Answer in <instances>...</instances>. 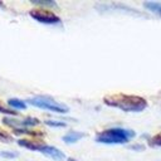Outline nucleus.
Wrapping results in <instances>:
<instances>
[{
	"label": "nucleus",
	"mask_w": 161,
	"mask_h": 161,
	"mask_svg": "<svg viewBox=\"0 0 161 161\" xmlns=\"http://www.w3.org/2000/svg\"><path fill=\"white\" fill-rule=\"evenodd\" d=\"M104 104L119 108L125 112H141L147 107V101L140 96L132 94H111L103 98Z\"/></svg>",
	"instance_id": "nucleus-1"
},
{
	"label": "nucleus",
	"mask_w": 161,
	"mask_h": 161,
	"mask_svg": "<svg viewBox=\"0 0 161 161\" xmlns=\"http://www.w3.org/2000/svg\"><path fill=\"white\" fill-rule=\"evenodd\" d=\"M132 137H135V132L132 130L126 128H108L102 132H99L96 136V141L99 143H107V145H121L128 142Z\"/></svg>",
	"instance_id": "nucleus-2"
},
{
	"label": "nucleus",
	"mask_w": 161,
	"mask_h": 161,
	"mask_svg": "<svg viewBox=\"0 0 161 161\" xmlns=\"http://www.w3.org/2000/svg\"><path fill=\"white\" fill-rule=\"evenodd\" d=\"M28 102L34 107L47 109L50 112H55V113H67L69 111V108L65 104L59 103V102L54 101L53 98L44 97V96H38V97L30 98V99H28Z\"/></svg>",
	"instance_id": "nucleus-3"
},
{
	"label": "nucleus",
	"mask_w": 161,
	"mask_h": 161,
	"mask_svg": "<svg viewBox=\"0 0 161 161\" xmlns=\"http://www.w3.org/2000/svg\"><path fill=\"white\" fill-rule=\"evenodd\" d=\"M96 9L101 13H109V11H117V13H125V14H132V15H138V16H145V14L127 6V5H123V4H116V3H112V4H97L96 5Z\"/></svg>",
	"instance_id": "nucleus-4"
},
{
	"label": "nucleus",
	"mask_w": 161,
	"mask_h": 161,
	"mask_svg": "<svg viewBox=\"0 0 161 161\" xmlns=\"http://www.w3.org/2000/svg\"><path fill=\"white\" fill-rule=\"evenodd\" d=\"M29 15L34 20H36L42 24H58V23H60V19L58 15H55L54 13L45 10V9H33L29 11Z\"/></svg>",
	"instance_id": "nucleus-5"
},
{
	"label": "nucleus",
	"mask_w": 161,
	"mask_h": 161,
	"mask_svg": "<svg viewBox=\"0 0 161 161\" xmlns=\"http://www.w3.org/2000/svg\"><path fill=\"white\" fill-rule=\"evenodd\" d=\"M40 152H42V153H44L45 156H48V157H50V158L55 160V161H62V160H64V158H65V155H64L60 150H58L57 147H54V146L44 145V147L40 150Z\"/></svg>",
	"instance_id": "nucleus-6"
},
{
	"label": "nucleus",
	"mask_w": 161,
	"mask_h": 161,
	"mask_svg": "<svg viewBox=\"0 0 161 161\" xmlns=\"http://www.w3.org/2000/svg\"><path fill=\"white\" fill-rule=\"evenodd\" d=\"M18 145L21 146V147L33 150V151H40V150L44 147L43 143L36 142V141H30V140H19V141H18Z\"/></svg>",
	"instance_id": "nucleus-7"
},
{
	"label": "nucleus",
	"mask_w": 161,
	"mask_h": 161,
	"mask_svg": "<svg viewBox=\"0 0 161 161\" xmlns=\"http://www.w3.org/2000/svg\"><path fill=\"white\" fill-rule=\"evenodd\" d=\"M83 137H84V133L77 132V131H70V132H68V133H65V135L63 136V141H64L65 143H74V142L79 141V140L83 138Z\"/></svg>",
	"instance_id": "nucleus-8"
},
{
	"label": "nucleus",
	"mask_w": 161,
	"mask_h": 161,
	"mask_svg": "<svg viewBox=\"0 0 161 161\" xmlns=\"http://www.w3.org/2000/svg\"><path fill=\"white\" fill-rule=\"evenodd\" d=\"M143 6L147 10H150L151 13L161 16V3H158V1H145Z\"/></svg>",
	"instance_id": "nucleus-9"
},
{
	"label": "nucleus",
	"mask_w": 161,
	"mask_h": 161,
	"mask_svg": "<svg viewBox=\"0 0 161 161\" xmlns=\"http://www.w3.org/2000/svg\"><path fill=\"white\" fill-rule=\"evenodd\" d=\"M8 103L10 107H13L14 109H25L26 108V103L19 98H9Z\"/></svg>",
	"instance_id": "nucleus-10"
},
{
	"label": "nucleus",
	"mask_w": 161,
	"mask_h": 161,
	"mask_svg": "<svg viewBox=\"0 0 161 161\" xmlns=\"http://www.w3.org/2000/svg\"><path fill=\"white\" fill-rule=\"evenodd\" d=\"M39 123H40V121H39L38 118L28 117V118H25V119L19 121V122H18V127H19V126H36V125H39Z\"/></svg>",
	"instance_id": "nucleus-11"
},
{
	"label": "nucleus",
	"mask_w": 161,
	"mask_h": 161,
	"mask_svg": "<svg viewBox=\"0 0 161 161\" xmlns=\"http://www.w3.org/2000/svg\"><path fill=\"white\" fill-rule=\"evenodd\" d=\"M31 3L34 5H39V6H49V8H55L57 4L52 0H31Z\"/></svg>",
	"instance_id": "nucleus-12"
},
{
	"label": "nucleus",
	"mask_w": 161,
	"mask_h": 161,
	"mask_svg": "<svg viewBox=\"0 0 161 161\" xmlns=\"http://www.w3.org/2000/svg\"><path fill=\"white\" fill-rule=\"evenodd\" d=\"M44 123H45L47 126H50V127H65V123H64V122H60V121L47 119V121H44Z\"/></svg>",
	"instance_id": "nucleus-13"
},
{
	"label": "nucleus",
	"mask_w": 161,
	"mask_h": 161,
	"mask_svg": "<svg viewBox=\"0 0 161 161\" xmlns=\"http://www.w3.org/2000/svg\"><path fill=\"white\" fill-rule=\"evenodd\" d=\"M0 157L15 158V157H18V153L16 152H13V151H0Z\"/></svg>",
	"instance_id": "nucleus-14"
},
{
	"label": "nucleus",
	"mask_w": 161,
	"mask_h": 161,
	"mask_svg": "<svg viewBox=\"0 0 161 161\" xmlns=\"http://www.w3.org/2000/svg\"><path fill=\"white\" fill-rule=\"evenodd\" d=\"M150 145H151V146H158V147H161V133L153 136V137L150 140Z\"/></svg>",
	"instance_id": "nucleus-15"
},
{
	"label": "nucleus",
	"mask_w": 161,
	"mask_h": 161,
	"mask_svg": "<svg viewBox=\"0 0 161 161\" xmlns=\"http://www.w3.org/2000/svg\"><path fill=\"white\" fill-rule=\"evenodd\" d=\"M0 112H1V113H5V114H9V116H15V114L18 113L16 111H11V109L5 108L3 104H0Z\"/></svg>",
	"instance_id": "nucleus-16"
},
{
	"label": "nucleus",
	"mask_w": 161,
	"mask_h": 161,
	"mask_svg": "<svg viewBox=\"0 0 161 161\" xmlns=\"http://www.w3.org/2000/svg\"><path fill=\"white\" fill-rule=\"evenodd\" d=\"M130 148H131V150H138V151H142V150H145V146H143V145H131Z\"/></svg>",
	"instance_id": "nucleus-17"
},
{
	"label": "nucleus",
	"mask_w": 161,
	"mask_h": 161,
	"mask_svg": "<svg viewBox=\"0 0 161 161\" xmlns=\"http://www.w3.org/2000/svg\"><path fill=\"white\" fill-rule=\"evenodd\" d=\"M0 138H3V140H10V137H9L8 135H5V133H3L1 131H0Z\"/></svg>",
	"instance_id": "nucleus-18"
},
{
	"label": "nucleus",
	"mask_w": 161,
	"mask_h": 161,
	"mask_svg": "<svg viewBox=\"0 0 161 161\" xmlns=\"http://www.w3.org/2000/svg\"><path fill=\"white\" fill-rule=\"evenodd\" d=\"M68 161H75L74 158H68Z\"/></svg>",
	"instance_id": "nucleus-19"
},
{
	"label": "nucleus",
	"mask_w": 161,
	"mask_h": 161,
	"mask_svg": "<svg viewBox=\"0 0 161 161\" xmlns=\"http://www.w3.org/2000/svg\"><path fill=\"white\" fill-rule=\"evenodd\" d=\"M0 6H3V3H1V1H0Z\"/></svg>",
	"instance_id": "nucleus-20"
}]
</instances>
